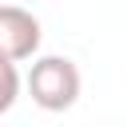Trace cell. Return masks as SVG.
Here are the masks:
<instances>
[{
  "instance_id": "obj_3",
  "label": "cell",
  "mask_w": 127,
  "mask_h": 127,
  "mask_svg": "<svg viewBox=\"0 0 127 127\" xmlns=\"http://www.w3.org/2000/svg\"><path fill=\"white\" fill-rule=\"evenodd\" d=\"M20 87H24L20 67H16L12 60H0V115H4V111H12V103L20 99Z\"/></svg>"
},
{
  "instance_id": "obj_2",
  "label": "cell",
  "mask_w": 127,
  "mask_h": 127,
  "mask_svg": "<svg viewBox=\"0 0 127 127\" xmlns=\"http://www.w3.org/2000/svg\"><path fill=\"white\" fill-rule=\"evenodd\" d=\"M40 40H44V28L28 8L0 4V60L24 64L40 52Z\"/></svg>"
},
{
  "instance_id": "obj_1",
  "label": "cell",
  "mask_w": 127,
  "mask_h": 127,
  "mask_svg": "<svg viewBox=\"0 0 127 127\" xmlns=\"http://www.w3.org/2000/svg\"><path fill=\"white\" fill-rule=\"evenodd\" d=\"M24 87H28L36 107L67 111V107H75L83 79H79L75 60H67V56H40V60H32V71H28Z\"/></svg>"
}]
</instances>
